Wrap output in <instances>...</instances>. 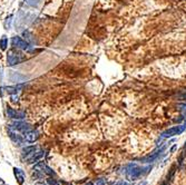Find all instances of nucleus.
<instances>
[{"instance_id":"f8f14e48","label":"nucleus","mask_w":186,"mask_h":185,"mask_svg":"<svg viewBox=\"0 0 186 185\" xmlns=\"http://www.w3.org/2000/svg\"><path fill=\"white\" fill-rule=\"evenodd\" d=\"M164 151V147L163 148H161V150H157V151H155V152L153 153V154L152 155H149V156H147V157H145V158H144V162L145 163H150V162H153V161H155L156 158H157L158 157V155L161 154V152H163Z\"/></svg>"},{"instance_id":"9b49d317","label":"nucleus","mask_w":186,"mask_h":185,"mask_svg":"<svg viewBox=\"0 0 186 185\" xmlns=\"http://www.w3.org/2000/svg\"><path fill=\"white\" fill-rule=\"evenodd\" d=\"M45 156V152L43 151H38L37 150L36 152L33 153V155L28 160V163H38L40 162L41 160Z\"/></svg>"},{"instance_id":"1a4fd4ad","label":"nucleus","mask_w":186,"mask_h":185,"mask_svg":"<svg viewBox=\"0 0 186 185\" xmlns=\"http://www.w3.org/2000/svg\"><path fill=\"white\" fill-rule=\"evenodd\" d=\"M38 137H39V133L37 132V131H31L30 129V131L25 133V137H23V138H25L26 142L33 143L38 140Z\"/></svg>"},{"instance_id":"ddd939ff","label":"nucleus","mask_w":186,"mask_h":185,"mask_svg":"<svg viewBox=\"0 0 186 185\" xmlns=\"http://www.w3.org/2000/svg\"><path fill=\"white\" fill-rule=\"evenodd\" d=\"M10 79L13 81H15V83H20V81L27 80V77L23 76V75H21V74H19V73H13L10 75Z\"/></svg>"},{"instance_id":"4be33fe9","label":"nucleus","mask_w":186,"mask_h":185,"mask_svg":"<svg viewBox=\"0 0 186 185\" xmlns=\"http://www.w3.org/2000/svg\"><path fill=\"white\" fill-rule=\"evenodd\" d=\"M185 148H186V143H185Z\"/></svg>"},{"instance_id":"2eb2a0df","label":"nucleus","mask_w":186,"mask_h":185,"mask_svg":"<svg viewBox=\"0 0 186 185\" xmlns=\"http://www.w3.org/2000/svg\"><path fill=\"white\" fill-rule=\"evenodd\" d=\"M8 46V38L6 36H3V38L0 39V49L1 50H6Z\"/></svg>"},{"instance_id":"4468645a","label":"nucleus","mask_w":186,"mask_h":185,"mask_svg":"<svg viewBox=\"0 0 186 185\" xmlns=\"http://www.w3.org/2000/svg\"><path fill=\"white\" fill-rule=\"evenodd\" d=\"M23 85H19V86H16V87H6V91H7L8 94H17V91L18 89L23 88Z\"/></svg>"},{"instance_id":"423d86ee","label":"nucleus","mask_w":186,"mask_h":185,"mask_svg":"<svg viewBox=\"0 0 186 185\" xmlns=\"http://www.w3.org/2000/svg\"><path fill=\"white\" fill-rule=\"evenodd\" d=\"M10 127L15 129V131H17V132L23 133V134H25L26 132L30 131V128H31V126L28 124V123H23V122H15L13 124L10 125Z\"/></svg>"},{"instance_id":"412c9836","label":"nucleus","mask_w":186,"mask_h":185,"mask_svg":"<svg viewBox=\"0 0 186 185\" xmlns=\"http://www.w3.org/2000/svg\"><path fill=\"white\" fill-rule=\"evenodd\" d=\"M86 185H94L93 183H88V184H86Z\"/></svg>"},{"instance_id":"9d476101","label":"nucleus","mask_w":186,"mask_h":185,"mask_svg":"<svg viewBox=\"0 0 186 185\" xmlns=\"http://www.w3.org/2000/svg\"><path fill=\"white\" fill-rule=\"evenodd\" d=\"M13 174H15V177H16V180H17V182H18L20 185H23V182H25V178H26L25 172H23L21 168L15 167L13 168Z\"/></svg>"},{"instance_id":"6e6552de","label":"nucleus","mask_w":186,"mask_h":185,"mask_svg":"<svg viewBox=\"0 0 186 185\" xmlns=\"http://www.w3.org/2000/svg\"><path fill=\"white\" fill-rule=\"evenodd\" d=\"M33 171H37V172H40V173H43V174H46V175H55L54 171L43 162L38 163L36 166H33Z\"/></svg>"},{"instance_id":"a211bd4d","label":"nucleus","mask_w":186,"mask_h":185,"mask_svg":"<svg viewBox=\"0 0 186 185\" xmlns=\"http://www.w3.org/2000/svg\"><path fill=\"white\" fill-rule=\"evenodd\" d=\"M47 183H48V185H59V183L57 182L56 180H54V178L49 177L48 180H47Z\"/></svg>"},{"instance_id":"f257e3e1","label":"nucleus","mask_w":186,"mask_h":185,"mask_svg":"<svg viewBox=\"0 0 186 185\" xmlns=\"http://www.w3.org/2000/svg\"><path fill=\"white\" fill-rule=\"evenodd\" d=\"M149 171H150L149 166H148V167H142L139 165L133 163V164L127 165V167H126V171H125V175L128 181H135V180L140 178L143 175L147 174Z\"/></svg>"},{"instance_id":"7ed1b4c3","label":"nucleus","mask_w":186,"mask_h":185,"mask_svg":"<svg viewBox=\"0 0 186 185\" xmlns=\"http://www.w3.org/2000/svg\"><path fill=\"white\" fill-rule=\"evenodd\" d=\"M23 59H25V57L20 53H17V51H9V54H8L7 56V61L9 66H13V65L20 64Z\"/></svg>"},{"instance_id":"f3484780","label":"nucleus","mask_w":186,"mask_h":185,"mask_svg":"<svg viewBox=\"0 0 186 185\" xmlns=\"http://www.w3.org/2000/svg\"><path fill=\"white\" fill-rule=\"evenodd\" d=\"M11 18H13V16H9V17L6 18V21H5V26L6 28L9 29V27H10V21H11Z\"/></svg>"},{"instance_id":"20e7f679","label":"nucleus","mask_w":186,"mask_h":185,"mask_svg":"<svg viewBox=\"0 0 186 185\" xmlns=\"http://www.w3.org/2000/svg\"><path fill=\"white\" fill-rule=\"evenodd\" d=\"M7 115L8 117H10V118L13 119H18V121H20V119H23L26 117V113L25 112H21V110H16L15 108H13V107H7Z\"/></svg>"},{"instance_id":"0eeeda50","label":"nucleus","mask_w":186,"mask_h":185,"mask_svg":"<svg viewBox=\"0 0 186 185\" xmlns=\"http://www.w3.org/2000/svg\"><path fill=\"white\" fill-rule=\"evenodd\" d=\"M8 134H9V137L11 138V141H13V143H16L17 145L23 144V140H25V138L21 137V135L19 134V132H17V131H15L13 128H11L10 126L8 127Z\"/></svg>"},{"instance_id":"39448f33","label":"nucleus","mask_w":186,"mask_h":185,"mask_svg":"<svg viewBox=\"0 0 186 185\" xmlns=\"http://www.w3.org/2000/svg\"><path fill=\"white\" fill-rule=\"evenodd\" d=\"M11 43H13V47H16V48H19V49H23V50L29 49V46H30L28 41L23 40V38H20V37H17V36L11 39Z\"/></svg>"},{"instance_id":"aec40b11","label":"nucleus","mask_w":186,"mask_h":185,"mask_svg":"<svg viewBox=\"0 0 186 185\" xmlns=\"http://www.w3.org/2000/svg\"><path fill=\"white\" fill-rule=\"evenodd\" d=\"M35 185H46V184H45V183H43V182H37Z\"/></svg>"},{"instance_id":"f03ea898","label":"nucleus","mask_w":186,"mask_h":185,"mask_svg":"<svg viewBox=\"0 0 186 185\" xmlns=\"http://www.w3.org/2000/svg\"><path fill=\"white\" fill-rule=\"evenodd\" d=\"M185 129H186V123L183 125H177V126H174V127H172V128L166 129L165 132L162 133V137H164V138H169V137H173V136H176V135L182 134Z\"/></svg>"},{"instance_id":"dca6fc26","label":"nucleus","mask_w":186,"mask_h":185,"mask_svg":"<svg viewBox=\"0 0 186 185\" xmlns=\"http://www.w3.org/2000/svg\"><path fill=\"white\" fill-rule=\"evenodd\" d=\"M41 0H27V5L30 7H37L40 3Z\"/></svg>"},{"instance_id":"6ab92c4d","label":"nucleus","mask_w":186,"mask_h":185,"mask_svg":"<svg viewBox=\"0 0 186 185\" xmlns=\"http://www.w3.org/2000/svg\"><path fill=\"white\" fill-rule=\"evenodd\" d=\"M115 185H127L126 183H124V182H119V183H116Z\"/></svg>"}]
</instances>
